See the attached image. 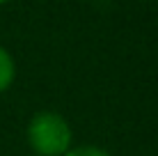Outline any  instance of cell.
<instances>
[{"mask_svg": "<svg viewBox=\"0 0 158 156\" xmlns=\"http://www.w3.org/2000/svg\"><path fill=\"white\" fill-rule=\"evenodd\" d=\"M28 145L37 156H64L71 149V126L60 112L39 110L28 122Z\"/></svg>", "mask_w": 158, "mask_h": 156, "instance_id": "1", "label": "cell"}, {"mask_svg": "<svg viewBox=\"0 0 158 156\" xmlns=\"http://www.w3.org/2000/svg\"><path fill=\"white\" fill-rule=\"evenodd\" d=\"M16 78V64H14V57L9 55V51H5L2 46H0V94L5 92V90L12 87Z\"/></svg>", "mask_w": 158, "mask_h": 156, "instance_id": "2", "label": "cell"}, {"mask_svg": "<svg viewBox=\"0 0 158 156\" xmlns=\"http://www.w3.org/2000/svg\"><path fill=\"white\" fill-rule=\"evenodd\" d=\"M64 156H112V154L96 147V145H80V147H71Z\"/></svg>", "mask_w": 158, "mask_h": 156, "instance_id": "3", "label": "cell"}, {"mask_svg": "<svg viewBox=\"0 0 158 156\" xmlns=\"http://www.w3.org/2000/svg\"><path fill=\"white\" fill-rule=\"evenodd\" d=\"M5 2H12V0H0V5H5Z\"/></svg>", "mask_w": 158, "mask_h": 156, "instance_id": "4", "label": "cell"}]
</instances>
